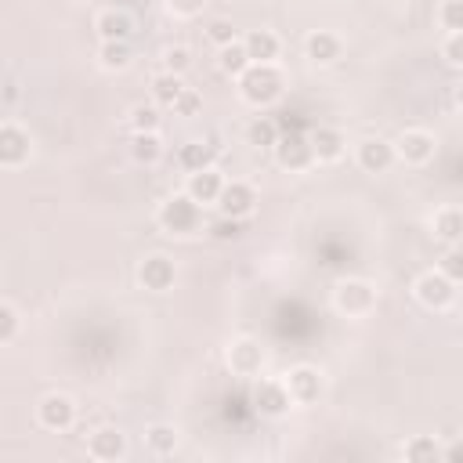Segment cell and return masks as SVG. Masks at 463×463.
Listing matches in <instances>:
<instances>
[{"mask_svg":"<svg viewBox=\"0 0 463 463\" xmlns=\"http://www.w3.org/2000/svg\"><path fill=\"white\" fill-rule=\"evenodd\" d=\"M235 80H239L242 101H250L257 109L282 98V72L275 69V61H250Z\"/></svg>","mask_w":463,"mask_h":463,"instance_id":"obj_1","label":"cell"},{"mask_svg":"<svg viewBox=\"0 0 463 463\" xmlns=\"http://www.w3.org/2000/svg\"><path fill=\"white\" fill-rule=\"evenodd\" d=\"M130 156H134L137 163H145V166L159 163V156H163V141H159V130H148V134H134V137H130Z\"/></svg>","mask_w":463,"mask_h":463,"instance_id":"obj_24","label":"cell"},{"mask_svg":"<svg viewBox=\"0 0 463 463\" xmlns=\"http://www.w3.org/2000/svg\"><path fill=\"white\" fill-rule=\"evenodd\" d=\"M203 4H206V0H166V7H170L177 18H192V14H199Z\"/></svg>","mask_w":463,"mask_h":463,"instance_id":"obj_39","label":"cell"},{"mask_svg":"<svg viewBox=\"0 0 463 463\" xmlns=\"http://www.w3.org/2000/svg\"><path fill=\"white\" fill-rule=\"evenodd\" d=\"M221 184H224V177H221L213 166L192 170V174H188V184H184V195H192V199L203 206V203H213V199H217Z\"/></svg>","mask_w":463,"mask_h":463,"instance_id":"obj_17","label":"cell"},{"mask_svg":"<svg viewBox=\"0 0 463 463\" xmlns=\"http://www.w3.org/2000/svg\"><path fill=\"white\" fill-rule=\"evenodd\" d=\"M286 391H289V402L297 405H311L322 398V373L311 369V365H297L286 373Z\"/></svg>","mask_w":463,"mask_h":463,"instance_id":"obj_9","label":"cell"},{"mask_svg":"<svg viewBox=\"0 0 463 463\" xmlns=\"http://www.w3.org/2000/svg\"><path fill=\"white\" fill-rule=\"evenodd\" d=\"M228 365H232V373H239V376H253V373H260V365H264V347H260L257 340L242 336V340H235V344L228 347Z\"/></svg>","mask_w":463,"mask_h":463,"instance_id":"obj_12","label":"cell"},{"mask_svg":"<svg viewBox=\"0 0 463 463\" xmlns=\"http://www.w3.org/2000/svg\"><path fill=\"white\" fill-rule=\"evenodd\" d=\"M14 333H18V311L11 304H0V344L14 340Z\"/></svg>","mask_w":463,"mask_h":463,"instance_id":"obj_35","label":"cell"},{"mask_svg":"<svg viewBox=\"0 0 463 463\" xmlns=\"http://www.w3.org/2000/svg\"><path fill=\"white\" fill-rule=\"evenodd\" d=\"M36 420H40V427H47V430H69V427L76 423V405H72L69 394L51 391V394H43V398L36 402Z\"/></svg>","mask_w":463,"mask_h":463,"instance_id":"obj_4","label":"cell"},{"mask_svg":"<svg viewBox=\"0 0 463 463\" xmlns=\"http://www.w3.org/2000/svg\"><path fill=\"white\" fill-rule=\"evenodd\" d=\"M307 141H311V156H315L318 163H333V159H340V156H344V145H347L344 134L333 130V127H318Z\"/></svg>","mask_w":463,"mask_h":463,"instance_id":"obj_19","label":"cell"},{"mask_svg":"<svg viewBox=\"0 0 463 463\" xmlns=\"http://www.w3.org/2000/svg\"><path fill=\"white\" fill-rule=\"evenodd\" d=\"M98 65L109 69V72H123L130 65V47L127 40H101L98 47Z\"/></svg>","mask_w":463,"mask_h":463,"instance_id":"obj_22","label":"cell"},{"mask_svg":"<svg viewBox=\"0 0 463 463\" xmlns=\"http://www.w3.org/2000/svg\"><path fill=\"white\" fill-rule=\"evenodd\" d=\"M456 286L459 282H452V279H445L441 271H423L420 279H416V300L423 304V307H434V311H441V307H449L452 300H456Z\"/></svg>","mask_w":463,"mask_h":463,"instance_id":"obj_5","label":"cell"},{"mask_svg":"<svg viewBox=\"0 0 463 463\" xmlns=\"http://www.w3.org/2000/svg\"><path fill=\"white\" fill-rule=\"evenodd\" d=\"M213 203H217V210H221L224 217H239V221H242V217L253 213L257 192H253V184H246V181H224Z\"/></svg>","mask_w":463,"mask_h":463,"instance_id":"obj_6","label":"cell"},{"mask_svg":"<svg viewBox=\"0 0 463 463\" xmlns=\"http://www.w3.org/2000/svg\"><path fill=\"white\" fill-rule=\"evenodd\" d=\"M253 402H257V409L264 416H282L289 409V391H286L282 380H264V383H257Z\"/></svg>","mask_w":463,"mask_h":463,"instance_id":"obj_18","label":"cell"},{"mask_svg":"<svg viewBox=\"0 0 463 463\" xmlns=\"http://www.w3.org/2000/svg\"><path fill=\"white\" fill-rule=\"evenodd\" d=\"M206 40L217 43V47H224V43H235V40H239V29L232 25V18H210V25H206Z\"/></svg>","mask_w":463,"mask_h":463,"instance_id":"obj_31","label":"cell"},{"mask_svg":"<svg viewBox=\"0 0 463 463\" xmlns=\"http://www.w3.org/2000/svg\"><path fill=\"white\" fill-rule=\"evenodd\" d=\"M438 271H441L445 279H452V282H459V279H463V257H459V250H456V246L441 257V268H438Z\"/></svg>","mask_w":463,"mask_h":463,"instance_id":"obj_36","label":"cell"},{"mask_svg":"<svg viewBox=\"0 0 463 463\" xmlns=\"http://www.w3.org/2000/svg\"><path fill=\"white\" fill-rule=\"evenodd\" d=\"M213 156H217V141H184L181 148H177V163L192 174V170H206V166H213Z\"/></svg>","mask_w":463,"mask_h":463,"instance_id":"obj_21","label":"cell"},{"mask_svg":"<svg viewBox=\"0 0 463 463\" xmlns=\"http://www.w3.org/2000/svg\"><path fill=\"white\" fill-rule=\"evenodd\" d=\"M394 156H402L405 163H427L434 156V134L427 130H405L398 141H394Z\"/></svg>","mask_w":463,"mask_h":463,"instance_id":"obj_14","label":"cell"},{"mask_svg":"<svg viewBox=\"0 0 463 463\" xmlns=\"http://www.w3.org/2000/svg\"><path fill=\"white\" fill-rule=\"evenodd\" d=\"M333 304H336V311H344V315H369L373 304H376V289H373L365 279H344V282L333 289Z\"/></svg>","mask_w":463,"mask_h":463,"instance_id":"obj_3","label":"cell"},{"mask_svg":"<svg viewBox=\"0 0 463 463\" xmlns=\"http://www.w3.org/2000/svg\"><path fill=\"white\" fill-rule=\"evenodd\" d=\"M275 159H279V166H286V170H304V166H311V141L300 134V130H289V134H279L275 137Z\"/></svg>","mask_w":463,"mask_h":463,"instance_id":"obj_7","label":"cell"},{"mask_svg":"<svg viewBox=\"0 0 463 463\" xmlns=\"http://www.w3.org/2000/svg\"><path fill=\"white\" fill-rule=\"evenodd\" d=\"M174 279H177V268H174V260H170L166 253H152V257H145V260L137 264V282H141L145 289H152V293L170 289Z\"/></svg>","mask_w":463,"mask_h":463,"instance_id":"obj_8","label":"cell"},{"mask_svg":"<svg viewBox=\"0 0 463 463\" xmlns=\"http://www.w3.org/2000/svg\"><path fill=\"white\" fill-rule=\"evenodd\" d=\"M275 137H279V130H275V123H271L268 116H264V119L257 116V119L246 127V141H250V145H257V148H271V145H275Z\"/></svg>","mask_w":463,"mask_h":463,"instance_id":"obj_30","label":"cell"},{"mask_svg":"<svg viewBox=\"0 0 463 463\" xmlns=\"http://www.w3.org/2000/svg\"><path fill=\"white\" fill-rule=\"evenodd\" d=\"M354 159H358V166L365 174H383L394 163V145L383 141V137H365V141H358Z\"/></svg>","mask_w":463,"mask_h":463,"instance_id":"obj_11","label":"cell"},{"mask_svg":"<svg viewBox=\"0 0 463 463\" xmlns=\"http://www.w3.org/2000/svg\"><path fill=\"white\" fill-rule=\"evenodd\" d=\"M87 452L101 463H112V459H123L127 452V438L116 430V427H98L90 438H87Z\"/></svg>","mask_w":463,"mask_h":463,"instance_id":"obj_13","label":"cell"},{"mask_svg":"<svg viewBox=\"0 0 463 463\" xmlns=\"http://www.w3.org/2000/svg\"><path fill=\"white\" fill-rule=\"evenodd\" d=\"M159 224L170 232V235H192L199 224H203V206L192 199V195H170L163 206H159Z\"/></svg>","mask_w":463,"mask_h":463,"instance_id":"obj_2","label":"cell"},{"mask_svg":"<svg viewBox=\"0 0 463 463\" xmlns=\"http://www.w3.org/2000/svg\"><path fill=\"white\" fill-rule=\"evenodd\" d=\"M94 29L101 40H130L134 33V18L123 11V7H105L94 14Z\"/></svg>","mask_w":463,"mask_h":463,"instance_id":"obj_15","label":"cell"},{"mask_svg":"<svg viewBox=\"0 0 463 463\" xmlns=\"http://www.w3.org/2000/svg\"><path fill=\"white\" fill-rule=\"evenodd\" d=\"M188 65H192V51H188V47L174 43V47H166V51H163V72H174V76H181Z\"/></svg>","mask_w":463,"mask_h":463,"instance_id":"obj_32","label":"cell"},{"mask_svg":"<svg viewBox=\"0 0 463 463\" xmlns=\"http://www.w3.org/2000/svg\"><path fill=\"white\" fill-rule=\"evenodd\" d=\"M199 105H203V94H199V90H192V87H184L170 109H174L177 116H195V112H199Z\"/></svg>","mask_w":463,"mask_h":463,"instance_id":"obj_34","label":"cell"},{"mask_svg":"<svg viewBox=\"0 0 463 463\" xmlns=\"http://www.w3.org/2000/svg\"><path fill=\"white\" fill-rule=\"evenodd\" d=\"M145 441H148V449H152L156 456H174V449H177V430H174L170 423H152V427L145 430Z\"/></svg>","mask_w":463,"mask_h":463,"instance_id":"obj_25","label":"cell"},{"mask_svg":"<svg viewBox=\"0 0 463 463\" xmlns=\"http://www.w3.org/2000/svg\"><path fill=\"white\" fill-rule=\"evenodd\" d=\"M217 65H221V72H228V76H239V72L250 65V54H246L242 40H235V43H224V47L217 51Z\"/></svg>","mask_w":463,"mask_h":463,"instance_id":"obj_26","label":"cell"},{"mask_svg":"<svg viewBox=\"0 0 463 463\" xmlns=\"http://www.w3.org/2000/svg\"><path fill=\"white\" fill-rule=\"evenodd\" d=\"M29 152H33L29 134L14 123H0V166H22Z\"/></svg>","mask_w":463,"mask_h":463,"instance_id":"obj_10","label":"cell"},{"mask_svg":"<svg viewBox=\"0 0 463 463\" xmlns=\"http://www.w3.org/2000/svg\"><path fill=\"white\" fill-rule=\"evenodd\" d=\"M402 456H405L409 463H427V459H438V456H441V449H438V441H434V438L416 434V438H409V441H405Z\"/></svg>","mask_w":463,"mask_h":463,"instance_id":"obj_28","label":"cell"},{"mask_svg":"<svg viewBox=\"0 0 463 463\" xmlns=\"http://www.w3.org/2000/svg\"><path fill=\"white\" fill-rule=\"evenodd\" d=\"M242 47H246L250 61H275L279 58V36L271 29H250L242 36Z\"/></svg>","mask_w":463,"mask_h":463,"instance_id":"obj_20","label":"cell"},{"mask_svg":"<svg viewBox=\"0 0 463 463\" xmlns=\"http://www.w3.org/2000/svg\"><path fill=\"white\" fill-rule=\"evenodd\" d=\"M441 54H445V61L452 69H459V61H463V40H459V33H449V40L441 43Z\"/></svg>","mask_w":463,"mask_h":463,"instance_id":"obj_37","label":"cell"},{"mask_svg":"<svg viewBox=\"0 0 463 463\" xmlns=\"http://www.w3.org/2000/svg\"><path fill=\"white\" fill-rule=\"evenodd\" d=\"M441 25L449 33H459V0H445L441 4Z\"/></svg>","mask_w":463,"mask_h":463,"instance_id":"obj_38","label":"cell"},{"mask_svg":"<svg viewBox=\"0 0 463 463\" xmlns=\"http://www.w3.org/2000/svg\"><path fill=\"white\" fill-rule=\"evenodd\" d=\"M304 51H307V58H311L315 65H329V61L340 58V36L329 33V29H315V33H307Z\"/></svg>","mask_w":463,"mask_h":463,"instance_id":"obj_16","label":"cell"},{"mask_svg":"<svg viewBox=\"0 0 463 463\" xmlns=\"http://www.w3.org/2000/svg\"><path fill=\"white\" fill-rule=\"evenodd\" d=\"M127 123H130V130H134V134H148V130H159V112H156V105L137 101V105H130Z\"/></svg>","mask_w":463,"mask_h":463,"instance_id":"obj_29","label":"cell"},{"mask_svg":"<svg viewBox=\"0 0 463 463\" xmlns=\"http://www.w3.org/2000/svg\"><path fill=\"white\" fill-rule=\"evenodd\" d=\"M210 235H213V239H221V242H228V239H242V221H239V217H224V213H221V221H213V224H210Z\"/></svg>","mask_w":463,"mask_h":463,"instance_id":"obj_33","label":"cell"},{"mask_svg":"<svg viewBox=\"0 0 463 463\" xmlns=\"http://www.w3.org/2000/svg\"><path fill=\"white\" fill-rule=\"evenodd\" d=\"M434 235H438L441 242L456 246V242H459V235H463V213H459L456 206L438 210V213H434Z\"/></svg>","mask_w":463,"mask_h":463,"instance_id":"obj_23","label":"cell"},{"mask_svg":"<svg viewBox=\"0 0 463 463\" xmlns=\"http://www.w3.org/2000/svg\"><path fill=\"white\" fill-rule=\"evenodd\" d=\"M181 90H184V83H181V76H174V72H159V76L152 80V98H156V105H166V109H170Z\"/></svg>","mask_w":463,"mask_h":463,"instance_id":"obj_27","label":"cell"}]
</instances>
